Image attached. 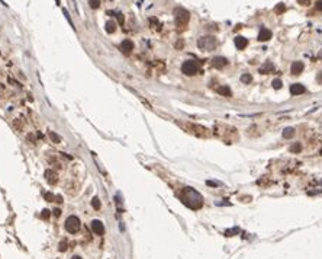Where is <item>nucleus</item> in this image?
<instances>
[{
	"instance_id": "obj_22",
	"label": "nucleus",
	"mask_w": 322,
	"mask_h": 259,
	"mask_svg": "<svg viewBox=\"0 0 322 259\" xmlns=\"http://www.w3.org/2000/svg\"><path fill=\"white\" fill-rule=\"evenodd\" d=\"M286 10V6H284V3H279L276 8H274V12L277 13V15H280V13H283Z\"/></svg>"
},
{
	"instance_id": "obj_6",
	"label": "nucleus",
	"mask_w": 322,
	"mask_h": 259,
	"mask_svg": "<svg viewBox=\"0 0 322 259\" xmlns=\"http://www.w3.org/2000/svg\"><path fill=\"white\" fill-rule=\"evenodd\" d=\"M199 63L198 61H195V60H187V61H184L182 66V71L184 73L186 76H195L199 73Z\"/></svg>"
},
{
	"instance_id": "obj_39",
	"label": "nucleus",
	"mask_w": 322,
	"mask_h": 259,
	"mask_svg": "<svg viewBox=\"0 0 322 259\" xmlns=\"http://www.w3.org/2000/svg\"><path fill=\"white\" fill-rule=\"evenodd\" d=\"M71 259H81V258H80V256H73Z\"/></svg>"
},
{
	"instance_id": "obj_30",
	"label": "nucleus",
	"mask_w": 322,
	"mask_h": 259,
	"mask_svg": "<svg viewBox=\"0 0 322 259\" xmlns=\"http://www.w3.org/2000/svg\"><path fill=\"white\" fill-rule=\"evenodd\" d=\"M28 141L29 143H35V135H33V134H28Z\"/></svg>"
},
{
	"instance_id": "obj_26",
	"label": "nucleus",
	"mask_w": 322,
	"mask_h": 259,
	"mask_svg": "<svg viewBox=\"0 0 322 259\" xmlns=\"http://www.w3.org/2000/svg\"><path fill=\"white\" fill-rule=\"evenodd\" d=\"M89 5L91 9H97L100 6V0H89Z\"/></svg>"
},
{
	"instance_id": "obj_31",
	"label": "nucleus",
	"mask_w": 322,
	"mask_h": 259,
	"mask_svg": "<svg viewBox=\"0 0 322 259\" xmlns=\"http://www.w3.org/2000/svg\"><path fill=\"white\" fill-rule=\"evenodd\" d=\"M50 217V211H48V210H44V211H42V218H48Z\"/></svg>"
},
{
	"instance_id": "obj_33",
	"label": "nucleus",
	"mask_w": 322,
	"mask_h": 259,
	"mask_svg": "<svg viewBox=\"0 0 322 259\" xmlns=\"http://www.w3.org/2000/svg\"><path fill=\"white\" fill-rule=\"evenodd\" d=\"M52 213H54V216H55V217H60V216H61V210L60 208H55Z\"/></svg>"
},
{
	"instance_id": "obj_20",
	"label": "nucleus",
	"mask_w": 322,
	"mask_h": 259,
	"mask_svg": "<svg viewBox=\"0 0 322 259\" xmlns=\"http://www.w3.org/2000/svg\"><path fill=\"white\" fill-rule=\"evenodd\" d=\"M48 135H50V138H51V141L52 143H55V144H60V143H61V137H60L58 134H55L54 131H50Z\"/></svg>"
},
{
	"instance_id": "obj_28",
	"label": "nucleus",
	"mask_w": 322,
	"mask_h": 259,
	"mask_svg": "<svg viewBox=\"0 0 322 259\" xmlns=\"http://www.w3.org/2000/svg\"><path fill=\"white\" fill-rule=\"evenodd\" d=\"M44 198L48 201V202H54V201H55V197H54L51 192H47L45 195H44Z\"/></svg>"
},
{
	"instance_id": "obj_24",
	"label": "nucleus",
	"mask_w": 322,
	"mask_h": 259,
	"mask_svg": "<svg viewBox=\"0 0 322 259\" xmlns=\"http://www.w3.org/2000/svg\"><path fill=\"white\" fill-rule=\"evenodd\" d=\"M13 127L16 128L17 131H23V124L20 122V119H15L13 121Z\"/></svg>"
},
{
	"instance_id": "obj_19",
	"label": "nucleus",
	"mask_w": 322,
	"mask_h": 259,
	"mask_svg": "<svg viewBox=\"0 0 322 259\" xmlns=\"http://www.w3.org/2000/svg\"><path fill=\"white\" fill-rule=\"evenodd\" d=\"M293 135H295V128L287 127V128L283 130V137H284V138H292Z\"/></svg>"
},
{
	"instance_id": "obj_18",
	"label": "nucleus",
	"mask_w": 322,
	"mask_h": 259,
	"mask_svg": "<svg viewBox=\"0 0 322 259\" xmlns=\"http://www.w3.org/2000/svg\"><path fill=\"white\" fill-rule=\"evenodd\" d=\"M105 29H106L107 33H113L116 31V24L113 22V21H109V22H106V26H105Z\"/></svg>"
},
{
	"instance_id": "obj_12",
	"label": "nucleus",
	"mask_w": 322,
	"mask_h": 259,
	"mask_svg": "<svg viewBox=\"0 0 322 259\" xmlns=\"http://www.w3.org/2000/svg\"><path fill=\"white\" fill-rule=\"evenodd\" d=\"M132 50H133V42L131 39H124L122 44H121V51L124 54H129Z\"/></svg>"
},
{
	"instance_id": "obj_38",
	"label": "nucleus",
	"mask_w": 322,
	"mask_h": 259,
	"mask_svg": "<svg viewBox=\"0 0 322 259\" xmlns=\"http://www.w3.org/2000/svg\"><path fill=\"white\" fill-rule=\"evenodd\" d=\"M318 82L322 83V73H319V76H318Z\"/></svg>"
},
{
	"instance_id": "obj_35",
	"label": "nucleus",
	"mask_w": 322,
	"mask_h": 259,
	"mask_svg": "<svg viewBox=\"0 0 322 259\" xmlns=\"http://www.w3.org/2000/svg\"><path fill=\"white\" fill-rule=\"evenodd\" d=\"M118 19H119V24L122 25V24H124V15H122V13H118Z\"/></svg>"
},
{
	"instance_id": "obj_34",
	"label": "nucleus",
	"mask_w": 322,
	"mask_h": 259,
	"mask_svg": "<svg viewBox=\"0 0 322 259\" xmlns=\"http://www.w3.org/2000/svg\"><path fill=\"white\" fill-rule=\"evenodd\" d=\"M63 12H64V15H66V17L67 19H68V22H70V25L73 26V28H74V25H73V22H71V19H70V16H68V12H67V10H63Z\"/></svg>"
},
{
	"instance_id": "obj_32",
	"label": "nucleus",
	"mask_w": 322,
	"mask_h": 259,
	"mask_svg": "<svg viewBox=\"0 0 322 259\" xmlns=\"http://www.w3.org/2000/svg\"><path fill=\"white\" fill-rule=\"evenodd\" d=\"M300 5H303V6H309V3H311V0H297Z\"/></svg>"
},
{
	"instance_id": "obj_11",
	"label": "nucleus",
	"mask_w": 322,
	"mask_h": 259,
	"mask_svg": "<svg viewBox=\"0 0 322 259\" xmlns=\"http://www.w3.org/2000/svg\"><path fill=\"white\" fill-rule=\"evenodd\" d=\"M212 66L215 67V68H223L225 66H228V60L225 58V57H215L213 60H212Z\"/></svg>"
},
{
	"instance_id": "obj_21",
	"label": "nucleus",
	"mask_w": 322,
	"mask_h": 259,
	"mask_svg": "<svg viewBox=\"0 0 322 259\" xmlns=\"http://www.w3.org/2000/svg\"><path fill=\"white\" fill-rule=\"evenodd\" d=\"M251 80H253V77H251V74H250V73H245V74L241 76V82H242V83L250 84V83H251Z\"/></svg>"
},
{
	"instance_id": "obj_29",
	"label": "nucleus",
	"mask_w": 322,
	"mask_h": 259,
	"mask_svg": "<svg viewBox=\"0 0 322 259\" xmlns=\"http://www.w3.org/2000/svg\"><path fill=\"white\" fill-rule=\"evenodd\" d=\"M58 249H60L61 252H66L67 251V242H66V240H63V242L58 245Z\"/></svg>"
},
{
	"instance_id": "obj_16",
	"label": "nucleus",
	"mask_w": 322,
	"mask_h": 259,
	"mask_svg": "<svg viewBox=\"0 0 322 259\" xmlns=\"http://www.w3.org/2000/svg\"><path fill=\"white\" fill-rule=\"evenodd\" d=\"M216 92L219 93V95H222V96H226V98H231L232 96V90L228 86H219V87H216Z\"/></svg>"
},
{
	"instance_id": "obj_4",
	"label": "nucleus",
	"mask_w": 322,
	"mask_h": 259,
	"mask_svg": "<svg viewBox=\"0 0 322 259\" xmlns=\"http://www.w3.org/2000/svg\"><path fill=\"white\" fill-rule=\"evenodd\" d=\"M174 19H176V25L179 28H184L189 24L190 13L183 8H176L174 9Z\"/></svg>"
},
{
	"instance_id": "obj_40",
	"label": "nucleus",
	"mask_w": 322,
	"mask_h": 259,
	"mask_svg": "<svg viewBox=\"0 0 322 259\" xmlns=\"http://www.w3.org/2000/svg\"><path fill=\"white\" fill-rule=\"evenodd\" d=\"M321 184H322V182H321Z\"/></svg>"
},
{
	"instance_id": "obj_1",
	"label": "nucleus",
	"mask_w": 322,
	"mask_h": 259,
	"mask_svg": "<svg viewBox=\"0 0 322 259\" xmlns=\"http://www.w3.org/2000/svg\"><path fill=\"white\" fill-rule=\"evenodd\" d=\"M180 200L183 201L184 205H187L192 210H199L203 205V197L192 186L183 188L182 192H180Z\"/></svg>"
},
{
	"instance_id": "obj_36",
	"label": "nucleus",
	"mask_w": 322,
	"mask_h": 259,
	"mask_svg": "<svg viewBox=\"0 0 322 259\" xmlns=\"http://www.w3.org/2000/svg\"><path fill=\"white\" fill-rule=\"evenodd\" d=\"M316 9H318V10H322V0H318V2H316Z\"/></svg>"
},
{
	"instance_id": "obj_10",
	"label": "nucleus",
	"mask_w": 322,
	"mask_h": 259,
	"mask_svg": "<svg viewBox=\"0 0 322 259\" xmlns=\"http://www.w3.org/2000/svg\"><path fill=\"white\" fill-rule=\"evenodd\" d=\"M306 92V87L303 86V84L300 83H293L292 86H290V93L293 95V96H297V95H302V93Z\"/></svg>"
},
{
	"instance_id": "obj_37",
	"label": "nucleus",
	"mask_w": 322,
	"mask_h": 259,
	"mask_svg": "<svg viewBox=\"0 0 322 259\" xmlns=\"http://www.w3.org/2000/svg\"><path fill=\"white\" fill-rule=\"evenodd\" d=\"M55 201H57V202H63V197H61V195H57V197H55Z\"/></svg>"
},
{
	"instance_id": "obj_17",
	"label": "nucleus",
	"mask_w": 322,
	"mask_h": 259,
	"mask_svg": "<svg viewBox=\"0 0 322 259\" xmlns=\"http://www.w3.org/2000/svg\"><path fill=\"white\" fill-rule=\"evenodd\" d=\"M274 70V66H273L271 63H265L263 67H260V73H263V74H265V73H268V71H273Z\"/></svg>"
},
{
	"instance_id": "obj_2",
	"label": "nucleus",
	"mask_w": 322,
	"mask_h": 259,
	"mask_svg": "<svg viewBox=\"0 0 322 259\" xmlns=\"http://www.w3.org/2000/svg\"><path fill=\"white\" fill-rule=\"evenodd\" d=\"M215 134H216L221 140H223L226 144H232L234 141H237V140L240 138L238 131H237L234 127L225 125V124H221V122H218V124L215 125Z\"/></svg>"
},
{
	"instance_id": "obj_13",
	"label": "nucleus",
	"mask_w": 322,
	"mask_h": 259,
	"mask_svg": "<svg viewBox=\"0 0 322 259\" xmlns=\"http://www.w3.org/2000/svg\"><path fill=\"white\" fill-rule=\"evenodd\" d=\"M303 68H305V66L302 61H295L290 67V71H292V74H300L303 71Z\"/></svg>"
},
{
	"instance_id": "obj_5",
	"label": "nucleus",
	"mask_w": 322,
	"mask_h": 259,
	"mask_svg": "<svg viewBox=\"0 0 322 259\" xmlns=\"http://www.w3.org/2000/svg\"><path fill=\"white\" fill-rule=\"evenodd\" d=\"M218 42H216V38L209 35V36H202L198 39V47L203 51H212L216 48Z\"/></svg>"
},
{
	"instance_id": "obj_15",
	"label": "nucleus",
	"mask_w": 322,
	"mask_h": 259,
	"mask_svg": "<svg viewBox=\"0 0 322 259\" xmlns=\"http://www.w3.org/2000/svg\"><path fill=\"white\" fill-rule=\"evenodd\" d=\"M235 45H237L238 50H244V48L248 45L247 38H244V36H237V38H235Z\"/></svg>"
},
{
	"instance_id": "obj_7",
	"label": "nucleus",
	"mask_w": 322,
	"mask_h": 259,
	"mask_svg": "<svg viewBox=\"0 0 322 259\" xmlns=\"http://www.w3.org/2000/svg\"><path fill=\"white\" fill-rule=\"evenodd\" d=\"M66 230L68 233H77L80 230V220L75 216H70L66 220Z\"/></svg>"
},
{
	"instance_id": "obj_9",
	"label": "nucleus",
	"mask_w": 322,
	"mask_h": 259,
	"mask_svg": "<svg viewBox=\"0 0 322 259\" xmlns=\"http://www.w3.org/2000/svg\"><path fill=\"white\" fill-rule=\"evenodd\" d=\"M91 230L97 234V236L105 234V226H103V223H102L100 220H93V221H91Z\"/></svg>"
},
{
	"instance_id": "obj_23",
	"label": "nucleus",
	"mask_w": 322,
	"mask_h": 259,
	"mask_svg": "<svg viewBox=\"0 0 322 259\" xmlns=\"http://www.w3.org/2000/svg\"><path fill=\"white\" fill-rule=\"evenodd\" d=\"M292 153H299V151L302 150V146L299 144V143H295V144H292L290 146V149H289Z\"/></svg>"
},
{
	"instance_id": "obj_14",
	"label": "nucleus",
	"mask_w": 322,
	"mask_h": 259,
	"mask_svg": "<svg viewBox=\"0 0 322 259\" xmlns=\"http://www.w3.org/2000/svg\"><path fill=\"white\" fill-rule=\"evenodd\" d=\"M271 38V31L270 29H267V28H261V31H260V33H258V41H268Z\"/></svg>"
},
{
	"instance_id": "obj_8",
	"label": "nucleus",
	"mask_w": 322,
	"mask_h": 259,
	"mask_svg": "<svg viewBox=\"0 0 322 259\" xmlns=\"http://www.w3.org/2000/svg\"><path fill=\"white\" fill-rule=\"evenodd\" d=\"M44 176H45L47 182L51 184V185H55L58 182V173L55 172V170H52V169H47V170H45V173H44Z\"/></svg>"
},
{
	"instance_id": "obj_27",
	"label": "nucleus",
	"mask_w": 322,
	"mask_h": 259,
	"mask_svg": "<svg viewBox=\"0 0 322 259\" xmlns=\"http://www.w3.org/2000/svg\"><path fill=\"white\" fill-rule=\"evenodd\" d=\"M271 84H273V87H274V89H280L283 83H281L280 79H274V80L271 82Z\"/></svg>"
},
{
	"instance_id": "obj_25",
	"label": "nucleus",
	"mask_w": 322,
	"mask_h": 259,
	"mask_svg": "<svg viewBox=\"0 0 322 259\" xmlns=\"http://www.w3.org/2000/svg\"><path fill=\"white\" fill-rule=\"evenodd\" d=\"M91 207L94 210H99L100 208V200L97 198V197H94L93 200H91Z\"/></svg>"
},
{
	"instance_id": "obj_3",
	"label": "nucleus",
	"mask_w": 322,
	"mask_h": 259,
	"mask_svg": "<svg viewBox=\"0 0 322 259\" xmlns=\"http://www.w3.org/2000/svg\"><path fill=\"white\" fill-rule=\"evenodd\" d=\"M180 127L184 128V131H187L189 134H193L196 137H200V138H209L212 133L207 130L206 127L199 125V124H195V122H177Z\"/></svg>"
}]
</instances>
